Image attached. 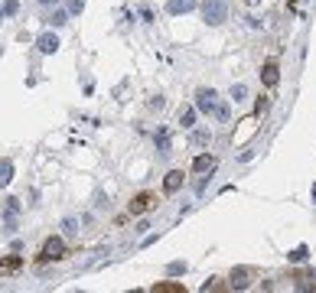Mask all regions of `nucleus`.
I'll list each match as a JSON object with an SVG mask.
<instances>
[{
  "instance_id": "f257e3e1",
  "label": "nucleus",
  "mask_w": 316,
  "mask_h": 293,
  "mask_svg": "<svg viewBox=\"0 0 316 293\" xmlns=\"http://www.w3.org/2000/svg\"><path fill=\"white\" fill-rule=\"evenodd\" d=\"M196 111H202V114H215L218 121H228V104L218 101V95L212 92V88H199V92H196Z\"/></svg>"
},
{
  "instance_id": "f03ea898",
  "label": "nucleus",
  "mask_w": 316,
  "mask_h": 293,
  "mask_svg": "<svg viewBox=\"0 0 316 293\" xmlns=\"http://www.w3.org/2000/svg\"><path fill=\"white\" fill-rule=\"evenodd\" d=\"M202 20L209 26H218L228 20V7H225V0H205L202 4Z\"/></svg>"
},
{
  "instance_id": "7ed1b4c3",
  "label": "nucleus",
  "mask_w": 316,
  "mask_h": 293,
  "mask_svg": "<svg viewBox=\"0 0 316 293\" xmlns=\"http://www.w3.org/2000/svg\"><path fill=\"white\" fill-rule=\"evenodd\" d=\"M153 208H156V195L140 192V195H134V199H130L127 212H130V215H147V212H153Z\"/></svg>"
},
{
  "instance_id": "20e7f679",
  "label": "nucleus",
  "mask_w": 316,
  "mask_h": 293,
  "mask_svg": "<svg viewBox=\"0 0 316 293\" xmlns=\"http://www.w3.org/2000/svg\"><path fill=\"white\" fill-rule=\"evenodd\" d=\"M65 257V241L62 238H49L43 244V254H39V261L49 264V261H62Z\"/></svg>"
},
{
  "instance_id": "39448f33",
  "label": "nucleus",
  "mask_w": 316,
  "mask_h": 293,
  "mask_svg": "<svg viewBox=\"0 0 316 293\" xmlns=\"http://www.w3.org/2000/svg\"><path fill=\"white\" fill-rule=\"evenodd\" d=\"M261 82H264L267 88H277V82H280V68H277V62H264V65H261Z\"/></svg>"
},
{
  "instance_id": "423d86ee",
  "label": "nucleus",
  "mask_w": 316,
  "mask_h": 293,
  "mask_svg": "<svg viewBox=\"0 0 316 293\" xmlns=\"http://www.w3.org/2000/svg\"><path fill=\"white\" fill-rule=\"evenodd\" d=\"M209 143H212V130L209 127H196L189 134V146L192 150H202V146H209Z\"/></svg>"
},
{
  "instance_id": "0eeeda50",
  "label": "nucleus",
  "mask_w": 316,
  "mask_h": 293,
  "mask_svg": "<svg viewBox=\"0 0 316 293\" xmlns=\"http://www.w3.org/2000/svg\"><path fill=\"white\" fill-rule=\"evenodd\" d=\"M215 166H218V160L212 157V153H199V157L192 160V170L196 173H215Z\"/></svg>"
},
{
  "instance_id": "6e6552de",
  "label": "nucleus",
  "mask_w": 316,
  "mask_h": 293,
  "mask_svg": "<svg viewBox=\"0 0 316 293\" xmlns=\"http://www.w3.org/2000/svg\"><path fill=\"white\" fill-rule=\"evenodd\" d=\"M36 49H39L43 55H52V52L59 49V39H56V33H43V36L36 39Z\"/></svg>"
},
{
  "instance_id": "1a4fd4ad",
  "label": "nucleus",
  "mask_w": 316,
  "mask_h": 293,
  "mask_svg": "<svg viewBox=\"0 0 316 293\" xmlns=\"http://www.w3.org/2000/svg\"><path fill=\"white\" fill-rule=\"evenodd\" d=\"M189 10H196V0H167V13H173V17L189 13Z\"/></svg>"
},
{
  "instance_id": "9d476101",
  "label": "nucleus",
  "mask_w": 316,
  "mask_h": 293,
  "mask_svg": "<svg viewBox=\"0 0 316 293\" xmlns=\"http://www.w3.org/2000/svg\"><path fill=\"white\" fill-rule=\"evenodd\" d=\"M153 143H156V150H160L163 157H167V153H170V146H173V137H170V130H167V127H156Z\"/></svg>"
},
{
  "instance_id": "9b49d317",
  "label": "nucleus",
  "mask_w": 316,
  "mask_h": 293,
  "mask_svg": "<svg viewBox=\"0 0 316 293\" xmlns=\"http://www.w3.org/2000/svg\"><path fill=\"white\" fill-rule=\"evenodd\" d=\"M180 186H183V170H170L163 176V192H176Z\"/></svg>"
},
{
  "instance_id": "f8f14e48",
  "label": "nucleus",
  "mask_w": 316,
  "mask_h": 293,
  "mask_svg": "<svg viewBox=\"0 0 316 293\" xmlns=\"http://www.w3.org/2000/svg\"><path fill=\"white\" fill-rule=\"evenodd\" d=\"M248 277H251L248 267H235V270H231V287H235V290H245V287L251 283Z\"/></svg>"
},
{
  "instance_id": "ddd939ff",
  "label": "nucleus",
  "mask_w": 316,
  "mask_h": 293,
  "mask_svg": "<svg viewBox=\"0 0 316 293\" xmlns=\"http://www.w3.org/2000/svg\"><path fill=\"white\" fill-rule=\"evenodd\" d=\"M10 179H13V163L10 160H0V189L10 186Z\"/></svg>"
},
{
  "instance_id": "4468645a",
  "label": "nucleus",
  "mask_w": 316,
  "mask_h": 293,
  "mask_svg": "<svg viewBox=\"0 0 316 293\" xmlns=\"http://www.w3.org/2000/svg\"><path fill=\"white\" fill-rule=\"evenodd\" d=\"M180 124L183 127H196V108H180Z\"/></svg>"
},
{
  "instance_id": "2eb2a0df",
  "label": "nucleus",
  "mask_w": 316,
  "mask_h": 293,
  "mask_svg": "<svg viewBox=\"0 0 316 293\" xmlns=\"http://www.w3.org/2000/svg\"><path fill=\"white\" fill-rule=\"evenodd\" d=\"M297 290H316V274H300L297 277Z\"/></svg>"
},
{
  "instance_id": "dca6fc26",
  "label": "nucleus",
  "mask_w": 316,
  "mask_h": 293,
  "mask_svg": "<svg viewBox=\"0 0 316 293\" xmlns=\"http://www.w3.org/2000/svg\"><path fill=\"white\" fill-rule=\"evenodd\" d=\"M306 254H310V251H306V244H297V248H293L287 257H290L293 264H300V261H306Z\"/></svg>"
},
{
  "instance_id": "f3484780",
  "label": "nucleus",
  "mask_w": 316,
  "mask_h": 293,
  "mask_svg": "<svg viewBox=\"0 0 316 293\" xmlns=\"http://www.w3.org/2000/svg\"><path fill=\"white\" fill-rule=\"evenodd\" d=\"M153 290H156V293H183L180 283H156Z\"/></svg>"
},
{
  "instance_id": "a211bd4d",
  "label": "nucleus",
  "mask_w": 316,
  "mask_h": 293,
  "mask_svg": "<svg viewBox=\"0 0 316 293\" xmlns=\"http://www.w3.org/2000/svg\"><path fill=\"white\" fill-rule=\"evenodd\" d=\"M245 95H248V88L238 82V85H231V101H245Z\"/></svg>"
},
{
  "instance_id": "6ab92c4d",
  "label": "nucleus",
  "mask_w": 316,
  "mask_h": 293,
  "mask_svg": "<svg viewBox=\"0 0 316 293\" xmlns=\"http://www.w3.org/2000/svg\"><path fill=\"white\" fill-rule=\"evenodd\" d=\"M167 274H170V277H180V274H186V264H183V261H173V264L167 267Z\"/></svg>"
},
{
  "instance_id": "aec40b11",
  "label": "nucleus",
  "mask_w": 316,
  "mask_h": 293,
  "mask_svg": "<svg viewBox=\"0 0 316 293\" xmlns=\"http://www.w3.org/2000/svg\"><path fill=\"white\" fill-rule=\"evenodd\" d=\"M49 23H52V26H65V23H68V17H65L62 10H56V13L49 17Z\"/></svg>"
},
{
  "instance_id": "412c9836",
  "label": "nucleus",
  "mask_w": 316,
  "mask_h": 293,
  "mask_svg": "<svg viewBox=\"0 0 316 293\" xmlns=\"http://www.w3.org/2000/svg\"><path fill=\"white\" fill-rule=\"evenodd\" d=\"M62 228H65V235H78V218H65Z\"/></svg>"
},
{
  "instance_id": "4be33fe9",
  "label": "nucleus",
  "mask_w": 316,
  "mask_h": 293,
  "mask_svg": "<svg viewBox=\"0 0 316 293\" xmlns=\"http://www.w3.org/2000/svg\"><path fill=\"white\" fill-rule=\"evenodd\" d=\"M0 267H4V270H17L20 267V257H4V261H0Z\"/></svg>"
},
{
  "instance_id": "5701e85b",
  "label": "nucleus",
  "mask_w": 316,
  "mask_h": 293,
  "mask_svg": "<svg viewBox=\"0 0 316 293\" xmlns=\"http://www.w3.org/2000/svg\"><path fill=\"white\" fill-rule=\"evenodd\" d=\"M267 108H271V98H258V104H254V111H258V114H264Z\"/></svg>"
},
{
  "instance_id": "b1692460",
  "label": "nucleus",
  "mask_w": 316,
  "mask_h": 293,
  "mask_svg": "<svg viewBox=\"0 0 316 293\" xmlns=\"http://www.w3.org/2000/svg\"><path fill=\"white\" fill-rule=\"evenodd\" d=\"M7 13H17V0H7V7H4V17Z\"/></svg>"
},
{
  "instance_id": "393cba45",
  "label": "nucleus",
  "mask_w": 316,
  "mask_h": 293,
  "mask_svg": "<svg viewBox=\"0 0 316 293\" xmlns=\"http://www.w3.org/2000/svg\"><path fill=\"white\" fill-rule=\"evenodd\" d=\"M245 4H248V7H254V4H261V0H245Z\"/></svg>"
},
{
  "instance_id": "a878e982",
  "label": "nucleus",
  "mask_w": 316,
  "mask_h": 293,
  "mask_svg": "<svg viewBox=\"0 0 316 293\" xmlns=\"http://www.w3.org/2000/svg\"><path fill=\"white\" fill-rule=\"evenodd\" d=\"M39 4H43V7H46V4H56V0H39Z\"/></svg>"
},
{
  "instance_id": "bb28decb",
  "label": "nucleus",
  "mask_w": 316,
  "mask_h": 293,
  "mask_svg": "<svg viewBox=\"0 0 316 293\" xmlns=\"http://www.w3.org/2000/svg\"><path fill=\"white\" fill-rule=\"evenodd\" d=\"M313 199H316V186H313Z\"/></svg>"
},
{
  "instance_id": "cd10ccee",
  "label": "nucleus",
  "mask_w": 316,
  "mask_h": 293,
  "mask_svg": "<svg viewBox=\"0 0 316 293\" xmlns=\"http://www.w3.org/2000/svg\"><path fill=\"white\" fill-rule=\"evenodd\" d=\"M0 20H4V10H0Z\"/></svg>"
}]
</instances>
